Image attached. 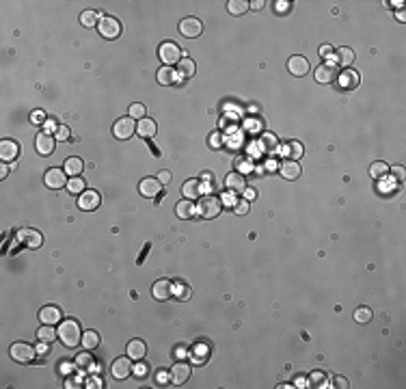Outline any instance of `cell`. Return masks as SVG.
Instances as JSON below:
<instances>
[{"mask_svg":"<svg viewBox=\"0 0 406 389\" xmlns=\"http://www.w3.org/2000/svg\"><path fill=\"white\" fill-rule=\"evenodd\" d=\"M56 333H59L61 344L67 346V348H74L83 342V329H80V324L76 320H63L59 324V331H56Z\"/></svg>","mask_w":406,"mask_h":389,"instance_id":"cell-1","label":"cell"},{"mask_svg":"<svg viewBox=\"0 0 406 389\" xmlns=\"http://www.w3.org/2000/svg\"><path fill=\"white\" fill-rule=\"evenodd\" d=\"M197 212L206 218V221H210V218H216L218 214L223 212V201L218 199V197H214V194H208V197H203L199 201Z\"/></svg>","mask_w":406,"mask_h":389,"instance_id":"cell-2","label":"cell"},{"mask_svg":"<svg viewBox=\"0 0 406 389\" xmlns=\"http://www.w3.org/2000/svg\"><path fill=\"white\" fill-rule=\"evenodd\" d=\"M158 56H160V61L167 65V67H171V65H177L182 61V50H180V46L177 44H173V42H165V44H160V48H158Z\"/></svg>","mask_w":406,"mask_h":389,"instance_id":"cell-3","label":"cell"},{"mask_svg":"<svg viewBox=\"0 0 406 389\" xmlns=\"http://www.w3.org/2000/svg\"><path fill=\"white\" fill-rule=\"evenodd\" d=\"M97 30L104 39H117L121 35V22L112 15H102L100 22H97Z\"/></svg>","mask_w":406,"mask_h":389,"instance_id":"cell-4","label":"cell"},{"mask_svg":"<svg viewBox=\"0 0 406 389\" xmlns=\"http://www.w3.org/2000/svg\"><path fill=\"white\" fill-rule=\"evenodd\" d=\"M134 132H136V124L132 117H121L115 121V126H112V134H115V139H119V141L132 139Z\"/></svg>","mask_w":406,"mask_h":389,"instance_id":"cell-5","label":"cell"},{"mask_svg":"<svg viewBox=\"0 0 406 389\" xmlns=\"http://www.w3.org/2000/svg\"><path fill=\"white\" fill-rule=\"evenodd\" d=\"M9 355H11L13 361H18V363H28V361L35 359L37 351H35V348H32L30 344L15 342V344H11V348H9Z\"/></svg>","mask_w":406,"mask_h":389,"instance_id":"cell-6","label":"cell"},{"mask_svg":"<svg viewBox=\"0 0 406 389\" xmlns=\"http://www.w3.org/2000/svg\"><path fill=\"white\" fill-rule=\"evenodd\" d=\"M110 374L115 380H126L132 374V359L130 357H117L110 366Z\"/></svg>","mask_w":406,"mask_h":389,"instance_id":"cell-7","label":"cell"},{"mask_svg":"<svg viewBox=\"0 0 406 389\" xmlns=\"http://www.w3.org/2000/svg\"><path fill=\"white\" fill-rule=\"evenodd\" d=\"M67 173H65V169H48L46 171V177H44V182H46V186L48 188H52V190H61L63 186H67V177H65Z\"/></svg>","mask_w":406,"mask_h":389,"instance_id":"cell-8","label":"cell"},{"mask_svg":"<svg viewBox=\"0 0 406 389\" xmlns=\"http://www.w3.org/2000/svg\"><path fill=\"white\" fill-rule=\"evenodd\" d=\"M102 204V194L97 190H83L78 197V208L85 210V212H93V210H97Z\"/></svg>","mask_w":406,"mask_h":389,"instance_id":"cell-9","label":"cell"},{"mask_svg":"<svg viewBox=\"0 0 406 389\" xmlns=\"http://www.w3.org/2000/svg\"><path fill=\"white\" fill-rule=\"evenodd\" d=\"M180 32L188 39H197L203 32V22H199L197 18H184L180 22Z\"/></svg>","mask_w":406,"mask_h":389,"instance_id":"cell-10","label":"cell"},{"mask_svg":"<svg viewBox=\"0 0 406 389\" xmlns=\"http://www.w3.org/2000/svg\"><path fill=\"white\" fill-rule=\"evenodd\" d=\"M139 190L143 197L153 199V197H160L162 194V184L158 182V177H143L139 184Z\"/></svg>","mask_w":406,"mask_h":389,"instance_id":"cell-11","label":"cell"},{"mask_svg":"<svg viewBox=\"0 0 406 389\" xmlns=\"http://www.w3.org/2000/svg\"><path fill=\"white\" fill-rule=\"evenodd\" d=\"M173 292H175V286L169 279H158L151 288V294L156 301H169L173 296Z\"/></svg>","mask_w":406,"mask_h":389,"instance_id":"cell-12","label":"cell"},{"mask_svg":"<svg viewBox=\"0 0 406 389\" xmlns=\"http://www.w3.org/2000/svg\"><path fill=\"white\" fill-rule=\"evenodd\" d=\"M288 69H290V74L296 76V78L307 76V71H309V61H307L303 54H294V56H290V61H288Z\"/></svg>","mask_w":406,"mask_h":389,"instance_id":"cell-13","label":"cell"},{"mask_svg":"<svg viewBox=\"0 0 406 389\" xmlns=\"http://www.w3.org/2000/svg\"><path fill=\"white\" fill-rule=\"evenodd\" d=\"M337 83H339V87H342L344 91H352V89L359 87L361 76H359V71H354V69H344L342 74L337 76Z\"/></svg>","mask_w":406,"mask_h":389,"instance_id":"cell-14","label":"cell"},{"mask_svg":"<svg viewBox=\"0 0 406 389\" xmlns=\"http://www.w3.org/2000/svg\"><path fill=\"white\" fill-rule=\"evenodd\" d=\"M225 188H227V192H235V194H242L245 192V188H247V177L242 175V173H229L225 177Z\"/></svg>","mask_w":406,"mask_h":389,"instance_id":"cell-15","label":"cell"},{"mask_svg":"<svg viewBox=\"0 0 406 389\" xmlns=\"http://www.w3.org/2000/svg\"><path fill=\"white\" fill-rule=\"evenodd\" d=\"M20 153V145L18 141H11V139H5L0 143V160L3 162H13Z\"/></svg>","mask_w":406,"mask_h":389,"instance_id":"cell-16","label":"cell"},{"mask_svg":"<svg viewBox=\"0 0 406 389\" xmlns=\"http://www.w3.org/2000/svg\"><path fill=\"white\" fill-rule=\"evenodd\" d=\"M35 147H37V151L42 153V156H50V153L54 151V136H52V134H48V132L37 134V139H35Z\"/></svg>","mask_w":406,"mask_h":389,"instance_id":"cell-17","label":"cell"},{"mask_svg":"<svg viewBox=\"0 0 406 389\" xmlns=\"http://www.w3.org/2000/svg\"><path fill=\"white\" fill-rule=\"evenodd\" d=\"M182 194H184V199H199L201 194H203V184H201V180H186L184 184H182Z\"/></svg>","mask_w":406,"mask_h":389,"instance_id":"cell-18","label":"cell"},{"mask_svg":"<svg viewBox=\"0 0 406 389\" xmlns=\"http://www.w3.org/2000/svg\"><path fill=\"white\" fill-rule=\"evenodd\" d=\"M190 376V366L188 363H175V366L171 368V383L173 385H184L186 380H188Z\"/></svg>","mask_w":406,"mask_h":389,"instance_id":"cell-19","label":"cell"},{"mask_svg":"<svg viewBox=\"0 0 406 389\" xmlns=\"http://www.w3.org/2000/svg\"><path fill=\"white\" fill-rule=\"evenodd\" d=\"M300 165L296 160H286V162H281L279 165V173L286 177V180H296V177H300Z\"/></svg>","mask_w":406,"mask_h":389,"instance_id":"cell-20","label":"cell"},{"mask_svg":"<svg viewBox=\"0 0 406 389\" xmlns=\"http://www.w3.org/2000/svg\"><path fill=\"white\" fill-rule=\"evenodd\" d=\"M335 78H337V71H335V67H333V65H329V63H324V65H320V67L315 69V80H318L320 85H329V83H333Z\"/></svg>","mask_w":406,"mask_h":389,"instance_id":"cell-21","label":"cell"},{"mask_svg":"<svg viewBox=\"0 0 406 389\" xmlns=\"http://www.w3.org/2000/svg\"><path fill=\"white\" fill-rule=\"evenodd\" d=\"M303 153H305V147H303V143H298V141H290L283 145V156H286V160H300Z\"/></svg>","mask_w":406,"mask_h":389,"instance_id":"cell-22","label":"cell"},{"mask_svg":"<svg viewBox=\"0 0 406 389\" xmlns=\"http://www.w3.org/2000/svg\"><path fill=\"white\" fill-rule=\"evenodd\" d=\"M61 309L59 307H54V305H48V307H44L42 312H39V320H42L44 324H56V322H61Z\"/></svg>","mask_w":406,"mask_h":389,"instance_id":"cell-23","label":"cell"},{"mask_svg":"<svg viewBox=\"0 0 406 389\" xmlns=\"http://www.w3.org/2000/svg\"><path fill=\"white\" fill-rule=\"evenodd\" d=\"M156 130H158V126H156V121L153 119H141L139 124H136V134L139 136H143V139H151L153 134H156Z\"/></svg>","mask_w":406,"mask_h":389,"instance_id":"cell-24","label":"cell"},{"mask_svg":"<svg viewBox=\"0 0 406 389\" xmlns=\"http://www.w3.org/2000/svg\"><path fill=\"white\" fill-rule=\"evenodd\" d=\"M145 355H147V346H145L143 339H132V342L128 344V357L130 359L141 361Z\"/></svg>","mask_w":406,"mask_h":389,"instance_id":"cell-25","label":"cell"},{"mask_svg":"<svg viewBox=\"0 0 406 389\" xmlns=\"http://www.w3.org/2000/svg\"><path fill=\"white\" fill-rule=\"evenodd\" d=\"M83 169H85L83 158L71 156V158L65 160V173H67L69 177H78V175H83Z\"/></svg>","mask_w":406,"mask_h":389,"instance_id":"cell-26","label":"cell"},{"mask_svg":"<svg viewBox=\"0 0 406 389\" xmlns=\"http://www.w3.org/2000/svg\"><path fill=\"white\" fill-rule=\"evenodd\" d=\"M333 54H335V61L342 65V67H350V65L354 63V50L352 48L344 46V48H339V50H335Z\"/></svg>","mask_w":406,"mask_h":389,"instance_id":"cell-27","label":"cell"},{"mask_svg":"<svg viewBox=\"0 0 406 389\" xmlns=\"http://www.w3.org/2000/svg\"><path fill=\"white\" fill-rule=\"evenodd\" d=\"M22 240L26 242V247L39 249V247H42V242H44V236H42V234H39L37 229H24V231H22Z\"/></svg>","mask_w":406,"mask_h":389,"instance_id":"cell-28","label":"cell"},{"mask_svg":"<svg viewBox=\"0 0 406 389\" xmlns=\"http://www.w3.org/2000/svg\"><path fill=\"white\" fill-rule=\"evenodd\" d=\"M194 61L192 59H182L180 63H177V76L180 78H184V80H188V78H192L194 76Z\"/></svg>","mask_w":406,"mask_h":389,"instance_id":"cell-29","label":"cell"},{"mask_svg":"<svg viewBox=\"0 0 406 389\" xmlns=\"http://www.w3.org/2000/svg\"><path fill=\"white\" fill-rule=\"evenodd\" d=\"M194 210H197V208H194V204H192L190 199H182L180 204L175 206V214L180 216V218H190L194 214Z\"/></svg>","mask_w":406,"mask_h":389,"instance_id":"cell-30","label":"cell"},{"mask_svg":"<svg viewBox=\"0 0 406 389\" xmlns=\"http://www.w3.org/2000/svg\"><path fill=\"white\" fill-rule=\"evenodd\" d=\"M100 346V333L97 331H85L83 333V348L85 351H95Z\"/></svg>","mask_w":406,"mask_h":389,"instance_id":"cell-31","label":"cell"},{"mask_svg":"<svg viewBox=\"0 0 406 389\" xmlns=\"http://www.w3.org/2000/svg\"><path fill=\"white\" fill-rule=\"evenodd\" d=\"M175 78H177V71H173L171 67H160L158 69V83L162 85V87H169V85H173L175 83Z\"/></svg>","mask_w":406,"mask_h":389,"instance_id":"cell-32","label":"cell"},{"mask_svg":"<svg viewBox=\"0 0 406 389\" xmlns=\"http://www.w3.org/2000/svg\"><path fill=\"white\" fill-rule=\"evenodd\" d=\"M249 9H251V3H247V0H229V3H227V11L231 15H242Z\"/></svg>","mask_w":406,"mask_h":389,"instance_id":"cell-33","label":"cell"},{"mask_svg":"<svg viewBox=\"0 0 406 389\" xmlns=\"http://www.w3.org/2000/svg\"><path fill=\"white\" fill-rule=\"evenodd\" d=\"M389 169H391V167H389L387 162H383V160H376L374 165L370 167V177H374V180H383V177L389 173Z\"/></svg>","mask_w":406,"mask_h":389,"instance_id":"cell-34","label":"cell"},{"mask_svg":"<svg viewBox=\"0 0 406 389\" xmlns=\"http://www.w3.org/2000/svg\"><path fill=\"white\" fill-rule=\"evenodd\" d=\"M262 149H264L266 153L277 151V149H279V141H277V136H274V134H264V136H262Z\"/></svg>","mask_w":406,"mask_h":389,"instance_id":"cell-35","label":"cell"},{"mask_svg":"<svg viewBox=\"0 0 406 389\" xmlns=\"http://www.w3.org/2000/svg\"><path fill=\"white\" fill-rule=\"evenodd\" d=\"M37 337L42 339V342H48V344H50L54 337H59V333H56V331L52 329V324H44V327L37 331Z\"/></svg>","mask_w":406,"mask_h":389,"instance_id":"cell-36","label":"cell"},{"mask_svg":"<svg viewBox=\"0 0 406 389\" xmlns=\"http://www.w3.org/2000/svg\"><path fill=\"white\" fill-rule=\"evenodd\" d=\"M80 22H83V26H87V28H91V26H95L97 22H100V18H97V13L95 11H83L80 13Z\"/></svg>","mask_w":406,"mask_h":389,"instance_id":"cell-37","label":"cell"},{"mask_svg":"<svg viewBox=\"0 0 406 389\" xmlns=\"http://www.w3.org/2000/svg\"><path fill=\"white\" fill-rule=\"evenodd\" d=\"M67 190L71 192V194H80L85 190V182H83V177H71V180L67 182Z\"/></svg>","mask_w":406,"mask_h":389,"instance_id":"cell-38","label":"cell"},{"mask_svg":"<svg viewBox=\"0 0 406 389\" xmlns=\"http://www.w3.org/2000/svg\"><path fill=\"white\" fill-rule=\"evenodd\" d=\"M354 320L361 322V324H368L372 320V309L370 307H359V309L354 312Z\"/></svg>","mask_w":406,"mask_h":389,"instance_id":"cell-39","label":"cell"},{"mask_svg":"<svg viewBox=\"0 0 406 389\" xmlns=\"http://www.w3.org/2000/svg\"><path fill=\"white\" fill-rule=\"evenodd\" d=\"M145 110H147V108H145L143 106V104H139V102H134L132 104V106H130V117H132V119H145Z\"/></svg>","mask_w":406,"mask_h":389,"instance_id":"cell-40","label":"cell"},{"mask_svg":"<svg viewBox=\"0 0 406 389\" xmlns=\"http://www.w3.org/2000/svg\"><path fill=\"white\" fill-rule=\"evenodd\" d=\"M76 366L78 368H93V357L89 353H80L76 357Z\"/></svg>","mask_w":406,"mask_h":389,"instance_id":"cell-41","label":"cell"},{"mask_svg":"<svg viewBox=\"0 0 406 389\" xmlns=\"http://www.w3.org/2000/svg\"><path fill=\"white\" fill-rule=\"evenodd\" d=\"M233 212L235 214H247L249 212V199H240L233 204Z\"/></svg>","mask_w":406,"mask_h":389,"instance_id":"cell-42","label":"cell"},{"mask_svg":"<svg viewBox=\"0 0 406 389\" xmlns=\"http://www.w3.org/2000/svg\"><path fill=\"white\" fill-rule=\"evenodd\" d=\"M309 383H311L313 387H324L322 383H327V376H324L322 372H313V374L309 376Z\"/></svg>","mask_w":406,"mask_h":389,"instance_id":"cell-43","label":"cell"},{"mask_svg":"<svg viewBox=\"0 0 406 389\" xmlns=\"http://www.w3.org/2000/svg\"><path fill=\"white\" fill-rule=\"evenodd\" d=\"M221 145H223V134L221 132H212V134H210V147H212V149H221Z\"/></svg>","mask_w":406,"mask_h":389,"instance_id":"cell-44","label":"cell"},{"mask_svg":"<svg viewBox=\"0 0 406 389\" xmlns=\"http://www.w3.org/2000/svg\"><path fill=\"white\" fill-rule=\"evenodd\" d=\"M173 294L180 296V301H188V298H190V290L180 283V286H175V292H173Z\"/></svg>","mask_w":406,"mask_h":389,"instance_id":"cell-45","label":"cell"},{"mask_svg":"<svg viewBox=\"0 0 406 389\" xmlns=\"http://www.w3.org/2000/svg\"><path fill=\"white\" fill-rule=\"evenodd\" d=\"M69 136H71V130L67 126H59V128H56V139H59V141H67Z\"/></svg>","mask_w":406,"mask_h":389,"instance_id":"cell-46","label":"cell"},{"mask_svg":"<svg viewBox=\"0 0 406 389\" xmlns=\"http://www.w3.org/2000/svg\"><path fill=\"white\" fill-rule=\"evenodd\" d=\"M147 368H149V366H145V363H139V366H136V368H134V372H136V376H139V378H145V376H147V372H149Z\"/></svg>","mask_w":406,"mask_h":389,"instance_id":"cell-47","label":"cell"},{"mask_svg":"<svg viewBox=\"0 0 406 389\" xmlns=\"http://www.w3.org/2000/svg\"><path fill=\"white\" fill-rule=\"evenodd\" d=\"M71 368H74V366H71L69 361H61V363H59V372H61V374H69Z\"/></svg>","mask_w":406,"mask_h":389,"instance_id":"cell-48","label":"cell"},{"mask_svg":"<svg viewBox=\"0 0 406 389\" xmlns=\"http://www.w3.org/2000/svg\"><path fill=\"white\" fill-rule=\"evenodd\" d=\"M156 177H158L160 184H169V182H171V173H169V171H160Z\"/></svg>","mask_w":406,"mask_h":389,"instance_id":"cell-49","label":"cell"},{"mask_svg":"<svg viewBox=\"0 0 406 389\" xmlns=\"http://www.w3.org/2000/svg\"><path fill=\"white\" fill-rule=\"evenodd\" d=\"M333 52H335V50H333L331 46H320V56H322V59H329Z\"/></svg>","mask_w":406,"mask_h":389,"instance_id":"cell-50","label":"cell"},{"mask_svg":"<svg viewBox=\"0 0 406 389\" xmlns=\"http://www.w3.org/2000/svg\"><path fill=\"white\" fill-rule=\"evenodd\" d=\"M389 171H393V175H397V180H404V167H393V169H389Z\"/></svg>","mask_w":406,"mask_h":389,"instance_id":"cell-51","label":"cell"},{"mask_svg":"<svg viewBox=\"0 0 406 389\" xmlns=\"http://www.w3.org/2000/svg\"><path fill=\"white\" fill-rule=\"evenodd\" d=\"M44 126H46V132H48V134H50L52 130H56V128H59V126H56V121H54V119H48Z\"/></svg>","mask_w":406,"mask_h":389,"instance_id":"cell-52","label":"cell"},{"mask_svg":"<svg viewBox=\"0 0 406 389\" xmlns=\"http://www.w3.org/2000/svg\"><path fill=\"white\" fill-rule=\"evenodd\" d=\"M245 197L251 201V199H257V190L255 188H249V186H247V188H245Z\"/></svg>","mask_w":406,"mask_h":389,"instance_id":"cell-53","label":"cell"},{"mask_svg":"<svg viewBox=\"0 0 406 389\" xmlns=\"http://www.w3.org/2000/svg\"><path fill=\"white\" fill-rule=\"evenodd\" d=\"M7 175H9V165H7V162H3V165H0V180H5Z\"/></svg>","mask_w":406,"mask_h":389,"instance_id":"cell-54","label":"cell"},{"mask_svg":"<svg viewBox=\"0 0 406 389\" xmlns=\"http://www.w3.org/2000/svg\"><path fill=\"white\" fill-rule=\"evenodd\" d=\"M335 387H342V389H346V387H348V380H346L344 376H337V378H335Z\"/></svg>","mask_w":406,"mask_h":389,"instance_id":"cell-55","label":"cell"},{"mask_svg":"<svg viewBox=\"0 0 406 389\" xmlns=\"http://www.w3.org/2000/svg\"><path fill=\"white\" fill-rule=\"evenodd\" d=\"M264 5H266L264 0H257V3H251V9H262Z\"/></svg>","mask_w":406,"mask_h":389,"instance_id":"cell-56","label":"cell"},{"mask_svg":"<svg viewBox=\"0 0 406 389\" xmlns=\"http://www.w3.org/2000/svg\"><path fill=\"white\" fill-rule=\"evenodd\" d=\"M279 5V11H286L288 9V3H277Z\"/></svg>","mask_w":406,"mask_h":389,"instance_id":"cell-57","label":"cell"}]
</instances>
